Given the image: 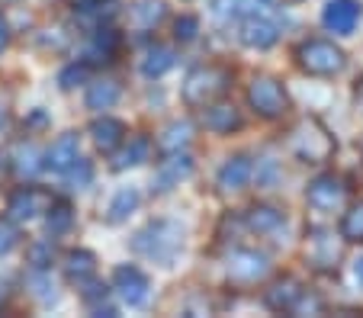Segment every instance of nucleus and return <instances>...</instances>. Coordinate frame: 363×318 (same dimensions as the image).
Here are the masks:
<instances>
[{
  "instance_id": "33",
  "label": "nucleus",
  "mask_w": 363,
  "mask_h": 318,
  "mask_svg": "<svg viewBox=\"0 0 363 318\" xmlns=\"http://www.w3.org/2000/svg\"><path fill=\"white\" fill-rule=\"evenodd\" d=\"M16 242H20V235H16L13 222L0 219V257H4V254H10V251L16 248Z\"/></svg>"
},
{
  "instance_id": "27",
  "label": "nucleus",
  "mask_w": 363,
  "mask_h": 318,
  "mask_svg": "<svg viewBox=\"0 0 363 318\" xmlns=\"http://www.w3.org/2000/svg\"><path fill=\"white\" fill-rule=\"evenodd\" d=\"M190 123H171L164 132H161V142L158 145L164 148V152H180V148L190 145Z\"/></svg>"
},
{
  "instance_id": "16",
  "label": "nucleus",
  "mask_w": 363,
  "mask_h": 318,
  "mask_svg": "<svg viewBox=\"0 0 363 318\" xmlns=\"http://www.w3.org/2000/svg\"><path fill=\"white\" fill-rule=\"evenodd\" d=\"M148 154H151V142L145 139V135H132L129 142H123V145L113 152V171H125V167L145 164Z\"/></svg>"
},
{
  "instance_id": "29",
  "label": "nucleus",
  "mask_w": 363,
  "mask_h": 318,
  "mask_svg": "<svg viewBox=\"0 0 363 318\" xmlns=\"http://www.w3.org/2000/svg\"><path fill=\"white\" fill-rule=\"evenodd\" d=\"M71 222H74V212H71V206H65V203H52V206H48V232H52V235H58V232H68Z\"/></svg>"
},
{
  "instance_id": "13",
  "label": "nucleus",
  "mask_w": 363,
  "mask_h": 318,
  "mask_svg": "<svg viewBox=\"0 0 363 318\" xmlns=\"http://www.w3.org/2000/svg\"><path fill=\"white\" fill-rule=\"evenodd\" d=\"M190 174H193V158H190V154L171 152V158L161 161L158 177H155V187H158L161 193H167V190L180 187V180H186Z\"/></svg>"
},
{
  "instance_id": "38",
  "label": "nucleus",
  "mask_w": 363,
  "mask_h": 318,
  "mask_svg": "<svg viewBox=\"0 0 363 318\" xmlns=\"http://www.w3.org/2000/svg\"><path fill=\"white\" fill-rule=\"evenodd\" d=\"M354 103H357V110H360V116H363V81L357 84V90H354Z\"/></svg>"
},
{
  "instance_id": "36",
  "label": "nucleus",
  "mask_w": 363,
  "mask_h": 318,
  "mask_svg": "<svg viewBox=\"0 0 363 318\" xmlns=\"http://www.w3.org/2000/svg\"><path fill=\"white\" fill-rule=\"evenodd\" d=\"M29 261H33L35 270H45L48 263H52V244H33V251H29Z\"/></svg>"
},
{
  "instance_id": "39",
  "label": "nucleus",
  "mask_w": 363,
  "mask_h": 318,
  "mask_svg": "<svg viewBox=\"0 0 363 318\" xmlns=\"http://www.w3.org/2000/svg\"><path fill=\"white\" fill-rule=\"evenodd\" d=\"M354 277H357V283L363 286V257H360V261L354 263Z\"/></svg>"
},
{
  "instance_id": "3",
  "label": "nucleus",
  "mask_w": 363,
  "mask_h": 318,
  "mask_svg": "<svg viewBox=\"0 0 363 318\" xmlns=\"http://www.w3.org/2000/svg\"><path fill=\"white\" fill-rule=\"evenodd\" d=\"M228 84H232V74L222 64H199L184 81V100L190 106H206L219 100L228 90Z\"/></svg>"
},
{
  "instance_id": "10",
  "label": "nucleus",
  "mask_w": 363,
  "mask_h": 318,
  "mask_svg": "<svg viewBox=\"0 0 363 318\" xmlns=\"http://www.w3.org/2000/svg\"><path fill=\"white\" fill-rule=\"evenodd\" d=\"M48 206H52V196L45 193V190H35V187H23L16 190L13 196H10V219L13 222H33L39 219L42 212H48Z\"/></svg>"
},
{
  "instance_id": "34",
  "label": "nucleus",
  "mask_w": 363,
  "mask_h": 318,
  "mask_svg": "<svg viewBox=\"0 0 363 318\" xmlns=\"http://www.w3.org/2000/svg\"><path fill=\"white\" fill-rule=\"evenodd\" d=\"M84 77H87V68H84V64H68V68L58 74V84H62L65 90H71V87H77Z\"/></svg>"
},
{
  "instance_id": "1",
  "label": "nucleus",
  "mask_w": 363,
  "mask_h": 318,
  "mask_svg": "<svg viewBox=\"0 0 363 318\" xmlns=\"http://www.w3.org/2000/svg\"><path fill=\"white\" fill-rule=\"evenodd\" d=\"M132 251H135L138 257H148V261L161 263V267H171V263L177 261V254L184 251V229L171 219L148 222L142 232H135Z\"/></svg>"
},
{
  "instance_id": "18",
  "label": "nucleus",
  "mask_w": 363,
  "mask_h": 318,
  "mask_svg": "<svg viewBox=\"0 0 363 318\" xmlns=\"http://www.w3.org/2000/svg\"><path fill=\"white\" fill-rule=\"evenodd\" d=\"M203 125L209 132H219V135H225V132H235L241 125V113L235 110L232 103H216V106L206 103Z\"/></svg>"
},
{
  "instance_id": "26",
  "label": "nucleus",
  "mask_w": 363,
  "mask_h": 318,
  "mask_svg": "<svg viewBox=\"0 0 363 318\" xmlns=\"http://www.w3.org/2000/svg\"><path fill=\"white\" fill-rule=\"evenodd\" d=\"M341 238L344 242H350V244H363V203H354V206L344 212Z\"/></svg>"
},
{
  "instance_id": "4",
  "label": "nucleus",
  "mask_w": 363,
  "mask_h": 318,
  "mask_svg": "<svg viewBox=\"0 0 363 318\" xmlns=\"http://www.w3.org/2000/svg\"><path fill=\"white\" fill-rule=\"evenodd\" d=\"M247 103L264 119H280L283 113L289 110V97H286V90H283V84L267 74L251 81V87H247Z\"/></svg>"
},
{
  "instance_id": "9",
  "label": "nucleus",
  "mask_w": 363,
  "mask_h": 318,
  "mask_svg": "<svg viewBox=\"0 0 363 318\" xmlns=\"http://www.w3.org/2000/svg\"><path fill=\"white\" fill-rule=\"evenodd\" d=\"M360 16H363V7L357 0H328V4H325V13H322V23L328 33L350 35L357 29V23H360Z\"/></svg>"
},
{
  "instance_id": "19",
  "label": "nucleus",
  "mask_w": 363,
  "mask_h": 318,
  "mask_svg": "<svg viewBox=\"0 0 363 318\" xmlns=\"http://www.w3.org/2000/svg\"><path fill=\"white\" fill-rule=\"evenodd\" d=\"M96 273V257L90 254V251H71L68 257H65V277L71 280V283L84 286L90 277Z\"/></svg>"
},
{
  "instance_id": "31",
  "label": "nucleus",
  "mask_w": 363,
  "mask_h": 318,
  "mask_svg": "<svg viewBox=\"0 0 363 318\" xmlns=\"http://www.w3.org/2000/svg\"><path fill=\"white\" fill-rule=\"evenodd\" d=\"M71 4H74V10H81V13L103 16V13H113V4H116V0H71Z\"/></svg>"
},
{
  "instance_id": "20",
  "label": "nucleus",
  "mask_w": 363,
  "mask_h": 318,
  "mask_svg": "<svg viewBox=\"0 0 363 318\" xmlns=\"http://www.w3.org/2000/svg\"><path fill=\"white\" fill-rule=\"evenodd\" d=\"M308 257H312V263L331 270V267H337L341 248L335 244V238H331L328 232H315V238H312V244H308Z\"/></svg>"
},
{
  "instance_id": "25",
  "label": "nucleus",
  "mask_w": 363,
  "mask_h": 318,
  "mask_svg": "<svg viewBox=\"0 0 363 318\" xmlns=\"http://www.w3.org/2000/svg\"><path fill=\"white\" fill-rule=\"evenodd\" d=\"M84 286H87V290H84L81 296H84V305H87L90 312H96V315H116V309L106 302V299H110V290H106V286L94 283V277H90Z\"/></svg>"
},
{
  "instance_id": "14",
  "label": "nucleus",
  "mask_w": 363,
  "mask_h": 318,
  "mask_svg": "<svg viewBox=\"0 0 363 318\" xmlns=\"http://www.w3.org/2000/svg\"><path fill=\"white\" fill-rule=\"evenodd\" d=\"M251 174H254L251 158H245V154H235V158H228L225 164H222L219 187L225 190V193H241V190L251 183Z\"/></svg>"
},
{
  "instance_id": "30",
  "label": "nucleus",
  "mask_w": 363,
  "mask_h": 318,
  "mask_svg": "<svg viewBox=\"0 0 363 318\" xmlns=\"http://www.w3.org/2000/svg\"><path fill=\"white\" fill-rule=\"evenodd\" d=\"M65 174H68V187L71 190H84V187H90V180H94V164L84 161V158H77Z\"/></svg>"
},
{
  "instance_id": "5",
  "label": "nucleus",
  "mask_w": 363,
  "mask_h": 318,
  "mask_svg": "<svg viewBox=\"0 0 363 318\" xmlns=\"http://www.w3.org/2000/svg\"><path fill=\"white\" fill-rule=\"evenodd\" d=\"M293 148L299 158H306L308 164H318V161H328L335 152V142L331 135L315 123V119H306L299 129L293 132Z\"/></svg>"
},
{
  "instance_id": "21",
  "label": "nucleus",
  "mask_w": 363,
  "mask_h": 318,
  "mask_svg": "<svg viewBox=\"0 0 363 318\" xmlns=\"http://www.w3.org/2000/svg\"><path fill=\"white\" fill-rule=\"evenodd\" d=\"M119 100V84L116 81H96L87 87V110H113Z\"/></svg>"
},
{
  "instance_id": "23",
  "label": "nucleus",
  "mask_w": 363,
  "mask_h": 318,
  "mask_svg": "<svg viewBox=\"0 0 363 318\" xmlns=\"http://www.w3.org/2000/svg\"><path fill=\"white\" fill-rule=\"evenodd\" d=\"M171 68H174V52L167 45H155V49L145 52V62H142L145 77H164Z\"/></svg>"
},
{
  "instance_id": "24",
  "label": "nucleus",
  "mask_w": 363,
  "mask_h": 318,
  "mask_svg": "<svg viewBox=\"0 0 363 318\" xmlns=\"http://www.w3.org/2000/svg\"><path fill=\"white\" fill-rule=\"evenodd\" d=\"M138 203H142V196H138V190H135V187L119 190V193L113 196V203H110V215H106V219H110L113 225H119V222H125L132 212H135Z\"/></svg>"
},
{
  "instance_id": "28",
  "label": "nucleus",
  "mask_w": 363,
  "mask_h": 318,
  "mask_svg": "<svg viewBox=\"0 0 363 318\" xmlns=\"http://www.w3.org/2000/svg\"><path fill=\"white\" fill-rule=\"evenodd\" d=\"M132 16H135L142 26H155V23L164 16V4H161V0H138L135 7H132Z\"/></svg>"
},
{
  "instance_id": "35",
  "label": "nucleus",
  "mask_w": 363,
  "mask_h": 318,
  "mask_svg": "<svg viewBox=\"0 0 363 318\" xmlns=\"http://www.w3.org/2000/svg\"><path fill=\"white\" fill-rule=\"evenodd\" d=\"M35 158H39V148H35V145H26V148L20 152V161H16V171H20V174H35V171L42 167V164H35Z\"/></svg>"
},
{
  "instance_id": "11",
  "label": "nucleus",
  "mask_w": 363,
  "mask_h": 318,
  "mask_svg": "<svg viewBox=\"0 0 363 318\" xmlns=\"http://www.w3.org/2000/svg\"><path fill=\"white\" fill-rule=\"evenodd\" d=\"M277 39H280V33H277V23L270 16L254 13L241 23V42L247 49H270V45H277Z\"/></svg>"
},
{
  "instance_id": "37",
  "label": "nucleus",
  "mask_w": 363,
  "mask_h": 318,
  "mask_svg": "<svg viewBox=\"0 0 363 318\" xmlns=\"http://www.w3.org/2000/svg\"><path fill=\"white\" fill-rule=\"evenodd\" d=\"M7 45H10V23L0 13V52H7Z\"/></svg>"
},
{
  "instance_id": "12",
  "label": "nucleus",
  "mask_w": 363,
  "mask_h": 318,
  "mask_svg": "<svg viewBox=\"0 0 363 318\" xmlns=\"http://www.w3.org/2000/svg\"><path fill=\"white\" fill-rule=\"evenodd\" d=\"M77 158H81V142H77L74 132H65L45 152V164L42 167H48V171H55V174H65Z\"/></svg>"
},
{
  "instance_id": "40",
  "label": "nucleus",
  "mask_w": 363,
  "mask_h": 318,
  "mask_svg": "<svg viewBox=\"0 0 363 318\" xmlns=\"http://www.w3.org/2000/svg\"><path fill=\"white\" fill-rule=\"evenodd\" d=\"M4 299H7V286L0 283V302H4Z\"/></svg>"
},
{
  "instance_id": "2",
  "label": "nucleus",
  "mask_w": 363,
  "mask_h": 318,
  "mask_svg": "<svg viewBox=\"0 0 363 318\" xmlns=\"http://www.w3.org/2000/svg\"><path fill=\"white\" fill-rule=\"evenodd\" d=\"M296 62H299V68L306 71V74L335 77L344 71L347 55H344V49H337L335 42H328V39H306L299 49H296Z\"/></svg>"
},
{
  "instance_id": "32",
  "label": "nucleus",
  "mask_w": 363,
  "mask_h": 318,
  "mask_svg": "<svg viewBox=\"0 0 363 318\" xmlns=\"http://www.w3.org/2000/svg\"><path fill=\"white\" fill-rule=\"evenodd\" d=\"M199 33V20L196 16H180L177 23H174V35H177L180 42H193Z\"/></svg>"
},
{
  "instance_id": "7",
  "label": "nucleus",
  "mask_w": 363,
  "mask_h": 318,
  "mask_svg": "<svg viewBox=\"0 0 363 318\" xmlns=\"http://www.w3.org/2000/svg\"><path fill=\"white\" fill-rule=\"evenodd\" d=\"M113 290H116V296L123 299L129 309H138V305L148 302L151 283L138 267H116V273H113Z\"/></svg>"
},
{
  "instance_id": "17",
  "label": "nucleus",
  "mask_w": 363,
  "mask_h": 318,
  "mask_svg": "<svg viewBox=\"0 0 363 318\" xmlns=\"http://www.w3.org/2000/svg\"><path fill=\"white\" fill-rule=\"evenodd\" d=\"M245 219H247V229L257 232V235H277V232L286 229L283 212L280 209H274V206H251Z\"/></svg>"
},
{
  "instance_id": "22",
  "label": "nucleus",
  "mask_w": 363,
  "mask_h": 318,
  "mask_svg": "<svg viewBox=\"0 0 363 318\" xmlns=\"http://www.w3.org/2000/svg\"><path fill=\"white\" fill-rule=\"evenodd\" d=\"M302 290L296 280H280V283H274V290H267V305L277 312H293V305L299 302Z\"/></svg>"
},
{
  "instance_id": "6",
  "label": "nucleus",
  "mask_w": 363,
  "mask_h": 318,
  "mask_svg": "<svg viewBox=\"0 0 363 318\" xmlns=\"http://www.w3.org/2000/svg\"><path fill=\"white\" fill-rule=\"evenodd\" d=\"M225 270H228V280H232V283L251 286V283H257V280H264L270 273V257L261 254V251L238 248V251L228 254Z\"/></svg>"
},
{
  "instance_id": "15",
  "label": "nucleus",
  "mask_w": 363,
  "mask_h": 318,
  "mask_svg": "<svg viewBox=\"0 0 363 318\" xmlns=\"http://www.w3.org/2000/svg\"><path fill=\"white\" fill-rule=\"evenodd\" d=\"M90 139H94V145L100 148V152L113 154L125 142V125L119 123V119H113V116L94 119V123H90Z\"/></svg>"
},
{
  "instance_id": "8",
  "label": "nucleus",
  "mask_w": 363,
  "mask_h": 318,
  "mask_svg": "<svg viewBox=\"0 0 363 318\" xmlns=\"http://www.w3.org/2000/svg\"><path fill=\"white\" fill-rule=\"evenodd\" d=\"M344 193H347V190H344L341 177H335V174H322V177H315L312 183H308L306 200L315 212H335V209L344 203Z\"/></svg>"
}]
</instances>
